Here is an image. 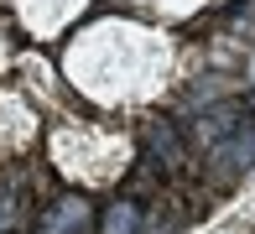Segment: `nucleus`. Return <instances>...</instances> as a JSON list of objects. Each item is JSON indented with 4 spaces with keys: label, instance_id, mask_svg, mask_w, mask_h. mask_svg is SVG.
I'll use <instances>...</instances> for the list:
<instances>
[{
    "label": "nucleus",
    "instance_id": "1",
    "mask_svg": "<svg viewBox=\"0 0 255 234\" xmlns=\"http://www.w3.org/2000/svg\"><path fill=\"white\" fill-rule=\"evenodd\" d=\"M99 234H141V203H135V198L110 203V214L99 219Z\"/></svg>",
    "mask_w": 255,
    "mask_h": 234
},
{
    "label": "nucleus",
    "instance_id": "2",
    "mask_svg": "<svg viewBox=\"0 0 255 234\" xmlns=\"http://www.w3.org/2000/svg\"><path fill=\"white\" fill-rule=\"evenodd\" d=\"M52 229H57V234H84V229H89V203H84V198H63Z\"/></svg>",
    "mask_w": 255,
    "mask_h": 234
}]
</instances>
